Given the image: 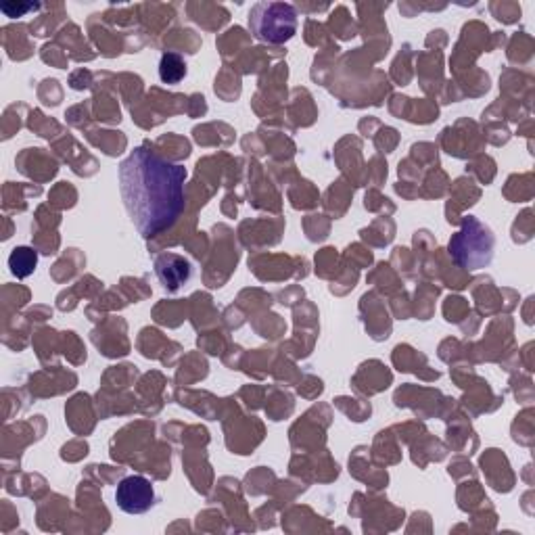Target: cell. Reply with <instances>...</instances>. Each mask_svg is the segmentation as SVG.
<instances>
[{
	"label": "cell",
	"mask_w": 535,
	"mask_h": 535,
	"mask_svg": "<svg viewBox=\"0 0 535 535\" xmlns=\"http://www.w3.org/2000/svg\"><path fill=\"white\" fill-rule=\"evenodd\" d=\"M38 264V253L30 247H17L13 249L9 258V268L17 278H26L36 270Z\"/></svg>",
	"instance_id": "obj_6"
},
{
	"label": "cell",
	"mask_w": 535,
	"mask_h": 535,
	"mask_svg": "<svg viewBox=\"0 0 535 535\" xmlns=\"http://www.w3.org/2000/svg\"><path fill=\"white\" fill-rule=\"evenodd\" d=\"M186 76V63L180 55L176 53H168L161 57L159 63V78L164 84H178L182 82Z\"/></svg>",
	"instance_id": "obj_7"
},
{
	"label": "cell",
	"mask_w": 535,
	"mask_h": 535,
	"mask_svg": "<svg viewBox=\"0 0 535 535\" xmlns=\"http://www.w3.org/2000/svg\"><path fill=\"white\" fill-rule=\"evenodd\" d=\"M186 170L138 147L120 164V191L126 212L145 239L176 224L184 209Z\"/></svg>",
	"instance_id": "obj_1"
},
{
	"label": "cell",
	"mask_w": 535,
	"mask_h": 535,
	"mask_svg": "<svg viewBox=\"0 0 535 535\" xmlns=\"http://www.w3.org/2000/svg\"><path fill=\"white\" fill-rule=\"evenodd\" d=\"M448 249L458 266L467 270H481L490 266L494 260L496 237L483 222L469 216L462 222V228L452 237Z\"/></svg>",
	"instance_id": "obj_2"
},
{
	"label": "cell",
	"mask_w": 535,
	"mask_h": 535,
	"mask_svg": "<svg viewBox=\"0 0 535 535\" xmlns=\"http://www.w3.org/2000/svg\"><path fill=\"white\" fill-rule=\"evenodd\" d=\"M115 502L128 515H143L155 504V490L149 479L130 475L120 481L118 490H115Z\"/></svg>",
	"instance_id": "obj_4"
},
{
	"label": "cell",
	"mask_w": 535,
	"mask_h": 535,
	"mask_svg": "<svg viewBox=\"0 0 535 535\" xmlns=\"http://www.w3.org/2000/svg\"><path fill=\"white\" fill-rule=\"evenodd\" d=\"M249 30L260 42L285 44L297 32V13L287 3H258L249 13Z\"/></svg>",
	"instance_id": "obj_3"
},
{
	"label": "cell",
	"mask_w": 535,
	"mask_h": 535,
	"mask_svg": "<svg viewBox=\"0 0 535 535\" xmlns=\"http://www.w3.org/2000/svg\"><path fill=\"white\" fill-rule=\"evenodd\" d=\"M155 270H157L159 281L164 283L168 291L180 289L191 278V264L176 253L161 255V258L155 262Z\"/></svg>",
	"instance_id": "obj_5"
}]
</instances>
